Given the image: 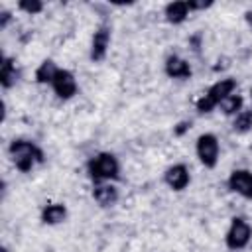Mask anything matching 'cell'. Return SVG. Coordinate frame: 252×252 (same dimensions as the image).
I'll use <instances>...</instances> for the list:
<instances>
[{
    "mask_svg": "<svg viewBox=\"0 0 252 252\" xmlns=\"http://www.w3.org/2000/svg\"><path fill=\"white\" fill-rule=\"evenodd\" d=\"M10 156L16 163V167L24 173L32 171V167L35 163H41L43 161V152L41 148H37L33 142L30 140H14L10 144Z\"/></svg>",
    "mask_w": 252,
    "mask_h": 252,
    "instance_id": "6da1fadb",
    "label": "cell"
},
{
    "mask_svg": "<svg viewBox=\"0 0 252 252\" xmlns=\"http://www.w3.org/2000/svg\"><path fill=\"white\" fill-rule=\"evenodd\" d=\"M89 175L93 181H110V179H116L118 173H120V165H118V159L112 156V154H98L94 158L89 159Z\"/></svg>",
    "mask_w": 252,
    "mask_h": 252,
    "instance_id": "7a4b0ae2",
    "label": "cell"
},
{
    "mask_svg": "<svg viewBox=\"0 0 252 252\" xmlns=\"http://www.w3.org/2000/svg\"><path fill=\"white\" fill-rule=\"evenodd\" d=\"M234 89H236V81L234 79H220V81H217L199 100H197V110L201 112V114H207V112H211L215 106H219L220 104V100L222 98H226L228 94H232L234 93Z\"/></svg>",
    "mask_w": 252,
    "mask_h": 252,
    "instance_id": "3957f363",
    "label": "cell"
},
{
    "mask_svg": "<svg viewBox=\"0 0 252 252\" xmlns=\"http://www.w3.org/2000/svg\"><path fill=\"white\" fill-rule=\"evenodd\" d=\"M252 238V226L242 219V217H234L230 220V226L226 230L224 242L230 250H240L244 248Z\"/></svg>",
    "mask_w": 252,
    "mask_h": 252,
    "instance_id": "277c9868",
    "label": "cell"
},
{
    "mask_svg": "<svg viewBox=\"0 0 252 252\" xmlns=\"http://www.w3.org/2000/svg\"><path fill=\"white\" fill-rule=\"evenodd\" d=\"M197 156L205 167H215L219 161V140L215 134H201L197 138Z\"/></svg>",
    "mask_w": 252,
    "mask_h": 252,
    "instance_id": "5b68a950",
    "label": "cell"
},
{
    "mask_svg": "<svg viewBox=\"0 0 252 252\" xmlns=\"http://www.w3.org/2000/svg\"><path fill=\"white\" fill-rule=\"evenodd\" d=\"M53 91L59 98L67 100V98H73L77 94V81H75V75L67 69H59V73L55 75L53 79Z\"/></svg>",
    "mask_w": 252,
    "mask_h": 252,
    "instance_id": "8992f818",
    "label": "cell"
},
{
    "mask_svg": "<svg viewBox=\"0 0 252 252\" xmlns=\"http://www.w3.org/2000/svg\"><path fill=\"white\" fill-rule=\"evenodd\" d=\"M228 187L244 199H252V173L248 169H234L228 177Z\"/></svg>",
    "mask_w": 252,
    "mask_h": 252,
    "instance_id": "52a82bcc",
    "label": "cell"
},
{
    "mask_svg": "<svg viewBox=\"0 0 252 252\" xmlns=\"http://www.w3.org/2000/svg\"><path fill=\"white\" fill-rule=\"evenodd\" d=\"M108 43H110V28L108 26H100L91 41V59L93 61H102L106 51H108Z\"/></svg>",
    "mask_w": 252,
    "mask_h": 252,
    "instance_id": "ba28073f",
    "label": "cell"
},
{
    "mask_svg": "<svg viewBox=\"0 0 252 252\" xmlns=\"http://www.w3.org/2000/svg\"><path fill=\"white\" fill-rule=\"evenodd\" d=\"M163 179H165V183L173 189V191H183L187 185H189V169H187V165H183V163H175V165H171V167H167V171L163 173Z\"/></svg>",
    "mask_w": 252,
    "mask_h": 252,
    "instance_id": "9c48e42d",
    "label": "cell"
},
{
    "mask_svg": "<svg viewBox=\"0 0 252 252\" xmlns=\"http://www.w3.org/2000/svg\"><path fill=\"white\" fill-rule=\"evenodd\" d=\"M165 73L171 79H189L191 77V67L185 59H181L177 55H169L165 59Z\"/></svg>",
    "mask_w": 252,
    "mask_h": 252,
    "instance_id": "30bf717a",
    "label": "cell"
},
{
    "mask_svg": "<svg viewBox=\"0 0 252 252\" xmlns=\"http://www.w3.org/2000/svg\"><path fill=\"white\" fill-rule=\"evenodd\" d=\"M93 197L100 207H112L118 201V189L110 183H100L93 189Z\"/></svg>",
    "mask_w": 252,
    "mask_h": 252,
    "instance_id": "8fae6325",
    "label": "cell"
},
{
    "mask_svg": "<svg viewBox=\"0 0 252 252\" xmlns=\"http://www.w3.org/2000/svg\"><path fill=\"white\" fill-rule=\"evenodd\" d=\"M18 69H16V63L12 57H4L2 59V65H0V85L4 89H10L16 85L18 81Z\"/></svg>",
    "mask_w": 252,
    "mask_h": 252,
    "instance_id": "7c38bea8",
    "label": "cell"
},
{
    "mask_svg": "<svg viewBox=\"0 0 252 252\" xmlns=\"http://www.w3.org/2000/svg\"><path fill=\"white\" fill-rule=\"evenodd\" d=\"M65 217H67V209L61 203H51L41 209V220L45 224H59L65 220Z\"/></svg>",
    "mask_w": 252,
    "mask_h": 252,
    "instance_id": "4fadbf2b",
    "label": "cell"
},
{
    "mask_svg": "<svg viewBox=\"0 0 252 252\" xmlns=\"http://www.w3.org/2000/svg\"><path fill=\"white\" fill-rule=\"evenodd\" d=\"M189 16V4L187 2H169L165 6V18L171 24H181Z\"/></svg>",
    "mask_w": 252,
    "mask_h": 252,
    "instance_id": "5bb4252c",
    "label": "cell"
},
{
    "mask_svg": "<svg viewBox=\"0 0 252 252\" xmlns=\"http://www.w3.org/2000/svg\"><path fill=\"white\" fill-rule=\"evenodd\" d=\"M59 73V69H57V65L51 61V59H45V61H41V65L37 67V71H35V81L37 83H53V79H55V75Z\"/></svg>",
    "mask_w": 252,
    "mask_h": 252,
    "instance_id": "9a60e30c",
    "label": "cell"
},
{
    "mask_svg": "<svg viewBox=\"0 0 252 252\" xmlns=\"http://www.w3.org/2000/svg\"><path fill=\"white\" fill-rule=\"evenodd\" d=\"M242 104H244V100H242V96L240 94H228L226 98H222L220 100V110L226 114V116H232V114H238L240 110H242Z\"/></svg>",
    "mask_w": 252,
    "mask_h": 252,
    "instance_id": "2e32d148",
    "label": "cell"
},
{
    "mask_svg": "<svg viewBox=\"0 0 252 252\" xmlns=\"http://www.w3.org/2000/svg\"><path fill=\"white\" fill-rule=\"evenodd\" d=\"M232 128H234V132H238V134H244V132L252 130V110H240V112L234 116Z\"/></svg>",
    "mask_w": 252,
    "mask_h": 252,
    "instance_id": "e0dca14e",
    "label": "cell"
},
{
    "mask_svg": "<svg viewBox=\"0 0 252 252\" xmlns=\"http://www.w3.org/2000/svg\"><path fill=\"white\" fill-rule=\"evenodd\" d=\"M18 6H20V10H24L28 14H37L43 10V4L39 0H22Z\"/></svg>",
    "mask_w": 252,
    "mask_h": 252,
    "instance_id": "ac0fdd59",
    "label": "cell"
},
{
    "mask_svg": "<svg viewBox=\"0 0 252 252\" xmlns=\"http://www.w3.org/2000/svg\"><path fill=\"white\" fill-rule=\"evenodd\" d=\"M189 126H191V122H181V124H177V128H175L173 132H175L177 136H181L185 130H189Z\"/></svg>",
    "mask_w": 252,
    "mask_h": 252,
    "instance_id": "d6986e66",
    "label": "cell"
},
{
    "mask_svg": "<svg viewBox=\"0 0 252 252\" xmlns=\"http://www.w3.org/2000/svg\"><path fill=\"white\" fill-rule=\"evenodd\" d=\"M8 22H10V12H6V10H4V12H2V22H0V26H2V28H6V24H8Z\"/></svg>",
    "mask_w": 252,
    "mask_h": 252,
    "instance_id": "ffe728a7",
    "label": "cell"
},
{
    "mask_svg": "<svg viewBox=\"0 0 252 252\" xmlns=\"http://www.w3.org/2000/svg\"><path fill=\"white\" fill-rule=\"evenodd\" d=\"M246 22L252 26V12H246Z\"/></svg>",
    "mask_w": 252,
    "mask_h": 252,
    "instance_id": "44dd1931",
    "label": "cell"
},
{
    "mask_svg": "<svg viewBox=\"0 0 252 252\" xmlns=\"http://www.w3.org/2000/svg\"><path fill=\"white\" fill-rule=\"evenodd\" d=\"M0 252H8V248H2V250H0Z\"/></svg>",
    "mask_w": 252,
    "mask_h": 252,
    "instance_id": "7402d4cb",
    "label": "cell"
}]
</instances>
